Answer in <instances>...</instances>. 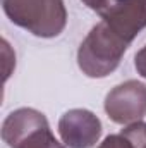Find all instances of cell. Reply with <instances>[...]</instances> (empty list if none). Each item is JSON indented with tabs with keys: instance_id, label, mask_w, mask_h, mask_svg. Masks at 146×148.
Wrapping results in <instances>:
<instances>
[{
	"instance_id": "30bf717a",
	"label": "cell",
	"mask_w": 146,
	"mask_h": 148,
	"mask_svg": "<svg viewBox=\"0 0 146 148\" xmlns=\"http://www.w3.org/2000/svg\"><path fill=\"white\" fill-rule=\"evenodd\" d=\"M86 7H89L91 10H96V12H103L107 7H108V3H110V0H81Z\"/></svg>"
},
{
	"instance_id": "5b68a950",
	"label": "cell",
	"mask_w": 146,
	"mask_h": 148,
	"mask_svg": "<svg viewBox=\"0 0 146 148\" xmlns=\"http://www.w3.org/2000/svg\"><path fill=\"white\" fill-rule=\"evenodd\" d=\"M59 134L69 148H91L102 136L100 119L88 109H71L59 119Z\"/></svg>"
},
{
	"instance_id": "277c9868",
	"label": "cell",
	"mask_w": 146,
	"mask_h": 148,
	"mask_svg": "<svg viewBox=\"0 0 146 148\" xmlns=\"http://www.w3.org/2000/svg\"><path fill=\"white\" fill-rule=\"evenodd\" d=\"M105 112L115 124L129 126L146 115V84L129 79L110 90L105 98Z\"/></svg>"
},
{
	"instance_id": "7a4b0ae2",
	"label": "cell",
	"mask_w": 146,
	"mask_h": 148,
	"mask_svg": "<svg viewBox=\"0 0 146 148\" xmlns=\"http://www.w3.org/2000/svg\"><path fill=\"white\" fill-rule=\"evenodd\" d=\"M129 45L100 21L79 45L77 66L88 77H105L119 67Z\"/></svg>"
},
{
	"instance_id": "ba28073f",
	"label": "cell",
	"mask_w": 146,
	"mask_h": 148,
	"mask_svg": "<svg viewBox=\"0 0 146 148\" xmlns=\"http://www.w3.org/2000/svg\"><path fill=\"white\" fill-rule=\"evenodd\" d=\"M98 148H134V147H132V143H131V140L127 136H124L122 133H119V134H110V136H107L100 143Z\"/></svg>"
},
{
	"instance_id": "3957f363",
	"label": "cell",
	"mask_w": 146,
	"mask_h": 148,
	"mask_svg": "<svg viewBox=\"0 0 146 148\" xmlns=\"http://www.w3.org/2000/svg\"><path fill=\"white\" fill-rule=\"evenodd\" d=\"M2 140L9 148H65L53 136L45 114L29 107L17 109L5 117Z\"/></svg>"
},
{
	"instance_id": "6da1fadb",
	"label": "cell",
	"mask_w": 146,
	"mask_h": 148,
	"mask_svg": "<svg viewBox=\"0 0 146 148\" xmlns=\"http://www.w3.org/2000/svg\"><path fill=\"white\" fill-rule=\"evenodd\" d=\"M9 21L38 38H55L67 26L64 0H2Z\"/></svg>"
},
{
	"instance_id": "52a82bcc",
	"label": "cell",
	"mask_w": 146,
	"mask_h": 148,
	"mask_svg": "<svg viewBox=\"0 0 146 148\" xmlns=\"http://www.w3.org/2000/svg\"><path fill=\"white\" fill-rule=\"evenodd\" d=\"M122 134L131 140L134 148H146V122L139 121V122L126 126L122 129Z\"/></svg>"
},
{
	"instance_id": "9c48e42d",
	"label": "cell",
	"mask_w": 146,
	"mask_h": 148,
	"mask_svg": "<svg viewBox=\"0 0 146 148\" xmlns=\"http://www.w3.org/2000/svg\"><path fill=\"white\" fill-rule=\"evenodd\" d=\"M134 67H136L138 74L146 79V45L136 53V57H134Z\"/></svg>"
},
{
	"instance_id": "8992f818",
	"label": "cell",
	"mask_w": 146,
	"mask_h": 148,
	"mask_svg": "<svg viewBox=\"0 0 146 148\" xmlns=\"http://www.w3.org/2000/svg\"><path fill=\"white\" fill-rule=\"evenodd\" d=\"M102 21L127 43L146 28V0H110Z\"/></svg>"
}]
</instances>
